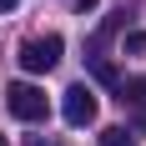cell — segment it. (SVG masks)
I'll return each instance as SVG.
<instances>
[{"label": "cell", "instance_id": "1", "mask_svg": "<svg viewBox=\"0 0 146 146\" xmlns=\"http://www.w3.org/2000/svg\"><path fill=\"white\" fill-rule=\"evenodd\" d=\"M60 50H66L60 35H30V40L20 45V66H25L30 76H45V71L60 66Z\"/></svg>", "mask_w": 146, "mask_h": 146}, {"label": "cell", "instance_id": "2", "mask_svg": "<svg viewBox=\"0 0 146 146\" xmlns=\"http://www.w3.org/2000/svg\"><path fill=\"white\" fill-rule=\"evenodd\" d=\"M5 106H10L15 121H45V91L30 86V81H15V86H5Z\"/></svg>", "mask_w": 146, "mask_h": 146}, {"label": "cell", "instance_id": "3", "mask_svg": "<svg viewBox=\"0 0 146 146\" xmlns=\"http://www.w3.org/2000/svg\"><path fill=\"white\" fill-rule=\"evenodd\" d=\"M96 111H101V106H96V91H91L86 81H76V86L60 96V116H66V126H91Z\"/></svg>", "mask_w": 146, "mask_h": 146}, {"label": "cell", "instance_id": "4", "mask_svg": "<svg viewBox=\"0 0 146 146\" xmlns=\"http://www.w3.org/2000/svg\"><path fill=\"white\" fill-rule=\"evenodd\" d=\"M116 91H121L116 101H121V106H131V111H136V121L146 126V81H121Z\"/></svg>", "mask_w": 146, "mask_h": 146}, {"label": "cell", "instance_id": "5", "mask_svg": "<svg viewBox=\"0 0 146 146\" xmlns=\"http://www.w3.org/2000/svg\"><path fill=\"white\" fill-rule=\"evenodd\" d=\"M101 146H136V136L126 126H111V131H101Z\"/></svg>", "mask_w": 146, "mask_h": 146}, {"label": "cell", "instance_id": "6", "mask_svg": "<svg viewBox=\"0 0 146 146\" xmlns=\"http://www.w3.org/2000/svg\"><path fill=\"white\" fill-rule=\"evenodd\" d=\"M126 50H131V56H141V50H146V30H131V35H126Z\"/></svg>", "mask_w": 146, "mask_h": 146}, {"label": "cell", "instance_id": "7", "mask_svg": "<svg viewBox=\"0 0 146 146\" xmlns=\"http://www.w3.org/2000/svg\"><path fill=\"white\" fill-rule=\"evenodd\" d=\"M71 5H76V15H91L96 5H101V0H71Z\"/></svg>", "mask_w": 146, "mask_h": 146}, {"label": "cell", "instance_id": "8", "mask_svg": "<svg viewBox=\"0 0 146 146\" xmlns=\"http://www.w3.org/2000/svg\"><path fill=\"white\" fill-rule=\"evenodd\" d=\"M15 5H20V0H0V15H10V10H15Z\"/></svg>", "mask_w": 146, "mask_h": 146}, {"label": "cell", "instance_id": "9", "mask_svg": "<svg viewBox=\"0 0 146 146\" xmlns=\"http://www.w3.org/2000/svg\"><path fill=\"white\" fill-rule=\"evenodd\" d=\"M35 146H45V141H35Z\"/></svg>", "mask_w": 146, "mask_h": 146}, {"label": "cell", "instance_id": "10", "mask_svg": "<svg viewBox=\"0 0 146 146\" xmlns=\"http://www.w3.org/2000/svg\"><path fill=\"white\" fill-rule=\"evenodd\" d=\"M0 146H5V141H0Z\"/></svg>", "mask_w": 146, "mask_h": 146}]
</instances>
